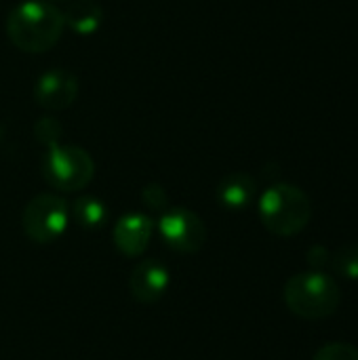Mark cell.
I'll return each mask as SVG.
<instances>
[{
    "label": "cell",
    "mask_w": 358,
    "mask_h": 360,
    "mask_svg": "<svg viewBox=\"0 0 358 360\" xmlns=\"http://www.w3.org/2000/svg\"><path fill=\"white\" fill-rule=\"evenodd\" d=\"M154 234V224L143 213H129L118 219L114 228V245L127 257L141 255Z\"/></svg>",
    "instance_id": "9c48e42d"
},
{
    "label": "cell",
    "mask_w": 358,
    "mask_h": 360,
    "mask_svg": "<svg viewBox=\"0 0 358 360\" xmlns=\"http://www.w3.org/2000/svg\"><path fill=\"white\" fill-rule=\"evenodd\" d=\"M34 133H36V139H38L42 146L51 148V146H57V143H59V139H61V135H63V129H61V124H59L55 118L44 116V118H40V120L36 122Z\"/></svg>",
    "instance_id": "5bb4252c"
},
{
    "label": "cell",
    "mask_w": 358,
    "mask_h": 360,
    "mask_svg": "<svg viewBox=\"0 0 358 360\" xmlns=\"http://www.w3.org/2000/svg\"><path fill=\"white\" fill-rule=\"evenodd\" d=\"M169 283H171L169 268L158 259H146L133 268L129 278V289L137 302L154 304L167 293Z\"/></svg>",
    "instance_id": "ba28073f"
},
{
    "label": "cell",
    "mask_w": 358,
    "mask_h": 360,
    "mask_svg": "<svg viewBox=\"0 0 358 360\" xmlns=\"http://www.w3.org/2000/svg\"><path fill=\"white\" fill-rule=\"evenodd\" d=\"M141 200L152 211H162L167 207V192L158 184H148L141 192Z\"/></svg>",
    "instance_id": "2e32d148"
},
{
    "label": "cell",
    "mask_w": 358,
    "mask_h": 360,
    "mask_svg": "<svg viewBox=\"0 0 358 360\" xmlns=\"http://www.w3.org/2000/svg\"><path fill=\"white\" fill-rule=\"evenodd\" d=\"M72 217L80 228L87 230H97L99 226L106 224L108 219V209L103 205V200L95 198V196H80L72 202Z\"/></svg>",
    "instance_id": "7c38bea8"
},
{
    "label": "cell",
    "mask_w": 358,
    "mask_h": 360,
    "mask_svg": "<svg viewBox=\"0 0 358 360\" xmlns=\"http://www.w3.org/2000/svg\"><path fill=\"white\" fill-rule=\"evenodd\" d=\"M70 221V207L57 194H38L34 196L21 215V228L32 243L49 245L57 240Z\"/></svg>",
    "instance_id": "5b68a950"
},
{
    "label": "cell",
    "mask_w": 358,
    "mask_h": 360,
    "mask_svg": "<svg viewBox=\"0 0 358 360\" xmlns=\"http://www.w3.org/2000/svg\"><path fill=\"white\" fill-rule=\"evenodd\" d=\"M257 192V184L247 173H230L217 186V200L226 209L238 211L253 202Z\"/></svg>",
    "instance_id": "30bf717a"
},
{
    "label": "cell",
    "mask_w": 358,
    "mask_h": 360,
    "mask_svg": "<svg viewBox=\"0 0 358 360\" xmlns=\"http://www.w3.org/2000/svg\"><path fill=\"white\" fill-rule=\"evenodd\" d=\"M260 217L272 234L293 236L308 226L312 202L298 186L274 184L260 198Z\"/></svg>",
    "instance_id": "7a4b0ae2"
},
{
    "label": "cell",
    "mask_w": 358,
    "mask_h": 360,
    "mask_svg": "<svg viewBox=\"0 0 358 360\" xmlns=\"http://www.w3.org/2000/svg\"><path fill=\"white\" fill-rule=\"evenodd\" d=\"M333 268L348 278H358V245H346L333 255Z\"/></svg>",
    "instance_id": "4fadbf2b"
},
{
    "label": "cell",
    "mask_w": 358,
    "mask_h": 360,
    "mask_svg": "<svg viewBox=\"0 0 358 360\" xmlns=\"http://www.w3.org/2000/svg\"><path fill=\"white\" fill-rule=\"evenodd\" d=\"M65 30L63 11L49 0H25L6 17V36L23 53H46Z\"/></svg>",
    "instance_id": "6da1fadb"
},
{
    "label": "cell",
    "mask_w": 358,
    "mask_h": 360,
    "mask_svg": "<svg viewBox=\"0 0 358 360\" xmlns=\"http://www.w3.org/2000/svg\"><path fill=\"white\" fill-rule=\"evenodd\" d=\"M95 162L80 146H51L42 158V177L59 192H80L91 184Z\"/></svg>",
    "instance_id": "277c9868"
},
{
    "label": "cell",
    "mask_w": 358,
    "mask_h": 360,
    "mask_svg": "<svg viewBox=\"0 0 358 360\" xmlns=\"http://www.w3.org/2000/svg\"><path fill=\"white\" fill-rule=\"evenodd\" d=\"M162 240L177 253H196L207 240V228L203 219L190 209H169L158 221Z\"/></svg>",
    "instance_id": "8992f818"
},
{
    "label": "cell",
    "mask_w": 358,
    "mask_h": 360,
    "mask_svg": "<svg viewBox=\"0 0 358 360\" xmlns=\"http://www.w3.org/2000/svg\"><path fill=\"white\" fill-rule=\"evenodd\" d=\"M78 97V78L63 70V68H53L44 72L34 86V99L36 105L49 112H61L68 110Z\"/></svg>",
    "instance_id": "52a82bcc"
},
{
    "label": "cell",
    "mask_w": 358,
    "mask_h": 360,
    "mask_svg": "<svg viewBox=\"0 0 358 360\" xmlns=\"http://www.w3.org/2000/svg\"><path fill=\"white\" fill-rule=\"evenodd\" d=\"M340 300V287L319 272L298 274L285 285V302L302 319H325L338 310Z\"/></svg>",
    "instance_id": "3957f363"
},
{
    "label": "cell",
    "mask_w": 358,
    "mask_h": 360,
    "mask_svg": "<svg viewBox=\"0 0 358 360\" xmlns=\"http://www.w3.org/2000/svg\"><path fill=\"white\" fill-rule=\"evenodd\" d=\"M314 360H358V350L350 344H327L314 354Z\"/></svg>",
    "instance_id": "9a60e30c"
},
{
    "label": "cell",
    "mask_w": 358,
    "mask_h": 360,
    "mask_svg": "<svg viewBox=\"0 0 358 360\" xmlns=\"http://www.w3.org/2000/svg\"><path fill=\"white\" fill-rule=\"evenodd\" d=\"M65 25L78 36H93L103 23V8L95 0H74L65 11Z\"/></svg>",
    "instance_id": "8fae6325"
}]
</instances>
